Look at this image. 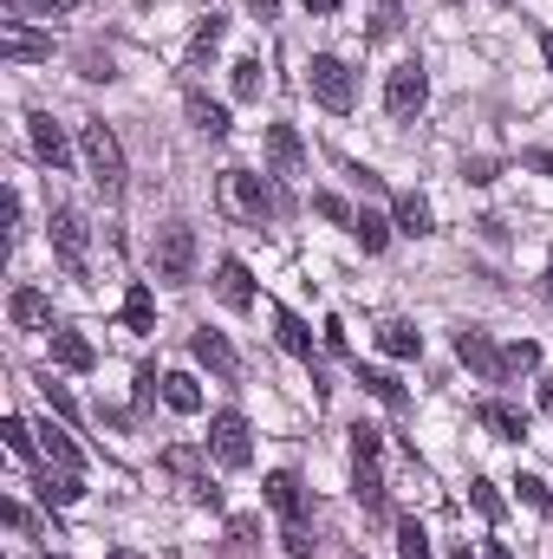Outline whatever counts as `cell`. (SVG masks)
<instances>
[{
  "label": "cell",
  "instance_id": "f6af8a7d",
  "mask_svg": "<svg viewBox=\"0 0 553 559\" xmlns=\"http://www.w3.org/2000/svg\"><path fill=\"white\" fill-rule=\"evenodd\" d=\"M248 13H255V20H274V13H280V0H248Z\"/></svg>",
  "mask_w": 553,
  "mask_h": 559
},
{
  "label": "cell",
  "instance_id": "f5cc1de1",
  "mask_svg": "<svg viewBox=\"0 0 553 559\" xmlns=\"http://www.w3.org/2000/svg\"><path fill=\"white\" fill-rule=\"evenodd\" d=\"M111 559H125V554H111Z\"/></svg>",
  "mask_w": 553,
  "mask_h": 559
},
{
  "label": "cell",
  "instance_id": "ee69618b",
  "mask_svg": "<svg viewBox=\"0 0 553 559\" xmlns=\"http://www.w3.org/2000/svg\"><path fill=\"white\" fill-rule=\"evenodd\" d=\"M7 527H13V534H26V527H33V514H26L20 501H7Z\"/></svg>",
  "mask_w": 553,
  "mask_h": 559
},
{
  "label": "cell",
  "instance_id": "277c9868",
  "mask_svg": "<svg viewBox=\"0 0 553 559\" xmlns=\"http://www.w3.org/2000/svg\"><path fill=\"white\" fill-rule=\"evenodd\" d=\"M306 92H313L332 118H345V111H352V98H358L352 66H345V59H332V52H313V66H306Z\"/></svg>",
  "mask_w": 553,
  "mask_h": 559
},
{
  "label": "cell",
  "instance_id": "d6986e66",
  "mask_svg": "<svg viewBox=\"0 0 553 559\" xmlns=\"http://www.w3.org/2000/svg\"><path fill=\"white\" fill-rule=\"evenodd\" d=\"M215 293H222V306L248 312V306H255V274H248L242 261H222V267H215Z\"/></svg>",
  "mask_w": 553,
  "mask_h": 559
},
{
  "label": "cell",
  "instance_id": "83f0119b",
  "mask_svg": "<svg viewBox=\"0 0 553 559\" xmlns=\"http://www.w3.org/2000/svg\"><path fill=\"white\" fill-rule=\"evenodd\" d=\"M378 345H385L391 358H416V352H423V332L404 325V319H391V325H378Z\"/></svg>",
  "mask_w": 553,
  "mask_h": 559
},
{
  "label": "cell",
  "instance_id": "6da1fadb",
  "mask_svg": "<svg viewBox=\"0 0 553 559\" xmlns=\"http://www.w3.org/2000/svg\"><path fill=\"white\" fill-rule=\"evenodd\" d=\"M222 209H228L235 222H255V228H261V222H274L286 202L274 195L268 176H255V169H222Z\"/></svg>",
  "mask_w": 553,
  "mask_h": 559
},
{
  "label": "cell",
  "instance_id": "484cf974",
  "mask_svg": "<svg viewBox=\"0 0 553 559\" xmlns=\"http://www.w3.org/2000/svg\"><path fill=\"white\" fill-rule=\"evenodd\" d=\"M125 332H156V299L143 280H131V293H125Z\"/></svg>",
  "mask_w": 553,
  "mask_h": 559
},
{
  "label": "cell",
  "instance_id": "ac0fdd59",
  "mask_svg": "<svg viewBox=\"0 0 553 559\" xmlns=\"http://www.w3.org/2000/svg\"><path fill=\"white\" fill-rule=\"evenodd\" d=\"M39 449H46V462H59V468H72V475H85V449L72 442V429H66V423H46V429H39Z\"/></svg>",
  "mask_w": 553,
  "mask_h": 559
},
{
  "label": "cell",
  "instance_id": "4316f807",
  "mask_svg": "<svg viewBox=\"0 0 553 559\" xmlns=\"http://www.w3.org/2000/svg\"><path fill=\"white\" fill-rule=\"evenodd\" d=\"M189 124H196L202 138H228V111H222L215 98H202V92H189Z\"/></svg>",
  "mask_w": 553,
  "mask_h": 559
},
{
  "label": "cell",
  "instance_id": "9c48e42d",
  "mask_svg": "<svg viewBox=\"0 0 553 559\" xmlns=\"http://www.w3.org/2000/svg\"><path fill=\"white\" fill-rule=\"evenodd\" d=\"M26 138H33V150H39V163L59 176V169H72V143H66V131L52 124V111H26Z\"/></svg>",
  "mask_w": 553,
  "mask_h": 559
},
{
  "label": "cell",
  "instance_id": "f546056e",
  "mask_svg": "<svg viewBox=\"0 0 553 559\" xmlns=\"http://www.w3.org/2000/svg\"><path fill=\"white\" fill-rule=\"evenodd\" d=\"M0 436H7V449H13L20 462H39V455H46V449H39V429H26L20 417H7V423H0Z\"/></svg>",
  "mask_w": 553,
  "mask_h": 559
},
{
  "label": "cell",
  "instance_id": "d6a6232c",
  "mask_svg": "<svg viewBox=\"0 0 553 559\" xmlns=\"http://www.w3.org/2000/svg\"><path fill=\"white\" fill-rule=\"evenodd\" d=\"M39 397L52 404V417H59V423H79V404H72V391H66V384H52V378H39Z\"/></svg>",
  "mask_w": 553,
  "mask_h": 559
},
{
  "label": "cell",
  "instance_id": "bcb514c9",
  "mask_svg": "<svg viewBox=\"0 0 553 559\" xmlns=\"http://www.w3.org/2000/svg\"><path fill=\"white\" fill-rule=\"evenodd\" d=\"M482 559H515V554H508L502 540H482Z\"/></svg>",
  "mask_w": 553,
  "mask_h": 559
},
{
  "label": "cell",
  "instance_id": "db71d44e",
  "mask_svg": "<svg viewBox=\"0 0 553 559\" xmlns=\"http://www.w3.org/2000/svg\"><path fill=\"white\" fill-rule=\"evenodd\" d=\"M46 559H59V554H46Z\"/></svg>",
  "mask_w": 553,
  "mask_h": 559
},
{
  "label": "cell",
  "instance_id": "9a60e30c",
  "mask_svg": "<svg viewBox=\"0 0 553 559\" xmlns=\"http://www.w3.org/2000/svg\"><path fill=\"white\" fill-rule=\"evenodd\" d=\"M163 468H176V475H183L189 501H202V508H222V488H215V481L196 468V455H189V449H169V455H163Z\"/></svg>",
  "mask_w": 553,
  "mask_h": 559
},
{
  "label": "cell",
  "instance_id": "4fadbf2b",
  "mask_svg": "<svg viewBox=\"0 0 553 559\" xmlns=\"http://www.w3.org/2000/svg\"><path fill=\"white\" fill-rule=\"evenodd\" d=\"M33 488H39V501H46V508H72V501L85 495V475H72V468L46 462V468L33 475Z\"/></svg>",
  "mask_w": 553,
  "mask_h": 559
},
{
  "label": "cell",
  "instance_id": "8d00e7d4",
  "mask_svg": "<svg viewBox=\"0 0 553 559\" xmlns=\"http://www.w3.org/2000/svg\"><path fill=\"white\" fill-rule=\"evenodd\" d=\"M502 365H508V371H534V365H541V345H534V338H515V345L502 352Z\"/></svg>",
  "mask_w": 553,
  "mask_h": 559
},
{
  "label": "cell",
  "instance_id": "7bdbcfd3",
  "mask_svg": "<svg viewBox=\"0 0 553 559\" xmlns=\"http://www.w3.org/2000/svg\"><path fill=\"white\" fill-rule=\"evenodd\" d=\"M521 163H528V169H541V176H553V150H521Z\"/></svg>",
  "mask_w": 553,
  "mask_h": 559
},
{
  "label": "cell",
  "instance_id": "5b68a950",
  "mask_svg": "<svg viewBox=\"0 0 553 559\" xmlns=\"http://www.w3.org/2000/svg\"><path fill=\"white\" fill-rule=\"evenodd\" d=\"M209 455L222 462V468H248L255 462V429L242 411H215L209 417Z\"/></svg>",
  "mask_w": 553,
  "mask_h": 559
},
{
  "label": "cell",
  "instance_id": "60d3db41",
  "mask_svg": "<svg viewBox=\"0 0 553 559\" xmlns=\"http://www.w3.org/2000/svg\"><path fill=\"white\" fill-rule=\"evenodd\" d=\"M462 176H469V182H495V163H489V156H475V163H462Z\"/></svg>",
  "mask_w": 553,
  "mask_h": 559
},
{
  "label": "cell",
  "instance_id": "d590c367",
  "mask_svg": "<svg viewBox=\"0 0 553 559\" xmlns=\"http://www.w3.org/2000/svg\"><path fill=\"white\" fill-rule=\"evenodd\" d=\"M7 13H39V20H66L72 13V0H0Z\"/></svg>",
  "mask_w": 553,
  "mask_h": 559
},
{
  "label": "cell",
  "instance_id": "44dd1931",
  "mask_svg": "<svg viewBox=\"0 0 553 559\" xmlns=\"http://www.w3.org/2000/svg\"><path fill=\"white\" fill-rule=\"evenodd\" d=\"M268 508H274L280 521H286V527L299 521L306 495H299V475H293V468H274V475H268Z\"/></svg>",
  "mask_w": 553,
  "mask_h": 559
},
{
  "label": "cell",
  "instance_id": "52a82bcc",
  "mask_svg": "<svg viewBox=\"0 0 553 559\" xmlns=\"http://www.w3.org/2000/svg\"><path fill=\"white\" fill-rule=\"evenodd\" d=\"M423 105H430V72H423V59L391 66V79H385V111H391V118H416Z\"/></svg>",
  "mask_w": 553,
  "mask_h": 559
},
{
  "label": "cell",
  "instance_id": "b9f144b4",
  "mask_svg": "<svg viewBox=\"0 0 553 559\" xmlns=\"http://www.w3.org/2000/svg\"><path fill=\"white\" fill-rule=\"evenodd\" d=\"M286 554H293V559H313V540H306L299 527H286Z\"/></svg>",
  "mask_w": 553,
  "mask_h": 559
},
{
  "label": "cell",
  "instance_id": "7dc6e473",
  "mask_svg": "<svg viewBox=\"0 0 553 559\" xmlns=\"http://www.w3.org/2000/svg\"><path fill=\"white\" fill-rule=\"evenodd\" d=\"M306 13H339V0H306Z\"/></svg>",
  "mask_w": 553,
  "mask_h": 559
},
{
  "label": "cell",
  "instance_id": "816d5d0a",
  "mask_svg": "<svg viewBox=\"0 0 553 559\" xmlns=\"http://www.w3.org/2000/svg\"><path fill=\"white\" fill-rule=\"evenodd\" d=\"M449 559H475V554H469V547H456V554H449Z\"/></svg>",
  "mask_w": 553,
  "mask_h": 559
},
{
  "label": "cell",
  "instance_id": "d4e9b609",
  "mask_svg": "<svg viewBox=\"0 0 553 559\" xmlns=\"http://www.w3.org/2000/svg\"><path fill=\"white\" fill-rule=\"evenodd\" d=\"M391 228H398V222H385L378 209H358V215H352V235H358L365 254H385V248H391Z\"/></svg>",
  "mask_w": 553,
  "mask_h": 559
},
{
  "label": "cell",
  "instance_id": "7c38bea8",
  "mask_svg": "<svg viewBox=\"0 0 553 559\" xmlns=\"http://www.w3.org/2000/svg\"><path fill=\"white\" fill-rule=\"evenodd\" d=\"M7 319H13L20 332H39V325H52V299H46L39 286H13V293H7Z\"/></svg>",
  "mask_w": 553,
  "mask_h": 559
},
{
  "label": "cell",
  "instance_id": "7402d4cb",
  "mask_svg": "<svg viewBox=\"0 0 553 559\" xmlns=\"http://www.w3.org/2000/svg\"><path fill=\"white\" fill-rule=\"evenodd\" d=\"M391 222H398V235H411V241L436 235V215H430V202H423L416 189H404V195H398V215H391Z\"/></svg>",
  "mask_w": 553,
  "mask_h": 559
},
{
  "label": "cell",
  "instance_id": "7a4b0ae2",
  "mask_svg": "<svg viewBox=\"0 0 553 559\" xmlns=\"http://www.w3.org/2000/svg\"><path fill=\"white\" fill-rule=\"evenodd\" d=\"M79 150H85V163H92V182L118 202V195H125V143H118V131H111L105 118H85V124H79Z\"/></svg>",
  "mask_w": 553,
  "mask_h": 559
},
{
  "label": "cell",
  "instance_id": "8992f818",
  "mask_svg": "<svg viewBox=\"0 0 553 559\" xmlns=\"http://www.w3.org/2000/svg\"><path fill=\"white\" fill-rule=\"evenodd\" d=\"M156 274L169 280V286L196 280V228L189 222H163L156 228Z\"/></svg>",
  "mask_w": 553,
  "mask_h": 559
},
{
  "label": "cell",
  "instance_id": "681fc988",
  "mask_svg": "<svg viewBox=\"0 0 553 559\" xmlns=\"http://www.w3.org/2000/svg\"><path fill=\"white\" fill-rule=\"evenodd\" d=\"M541 411H553V378L541 384Z\"/></svg>",
  "mask_w": 553,
  "mask_h": 559
},
{
  "label": "cell",
  "instance_id": "ba28073f",
  "mask_svg": "<svg viewBox=\"0 0 553 559\" xmlns=\"http://www.w3.org/2000/svg\"><path fill=\"white\" fill-rule=\"evenodd\" d=\"M52 248H59V261H66V274L85 280V248H92V228H85V215L79 209H52Z\"/></svg>",
  "mask_w": 553,
  "mask_h": 559
},
{
  "label": "cell",
  "instance_id": "74e56055",
  "mask_svg": "<svg viewBox=\"0 0 553 559\" xmlns=\"http://www.w3.org/2000/svg\"><path fill=\"white\" fill-rule=\"evenodd\" d=\"M469 501L482 508V521H502V495H495V481H469Z\"/></svg>",
  "mask_w": 553,
  "mask_h": 559
},
{
  "label": "cell",
  "instance_id": "5bb4252c",
  "mask_svg": "<svg viewBox=\"0 0 553 559\" xmlns=\"http://www.w3.org/2000/svg\"><path fill=\"white\" fill-rule=\"evenodd\" d=\"M0 52H7L13 66H33V59H52V39L26 33L20 20H0Z\"/></svg>",
  "mask_w": 553,
  "mask_h": 559
},
{
  "label": "cell",
  "instance_id": "e0dca14e",
  "mask_svg": "<svg viewBox=\"0 0 553 559\" xmlns=\"http://www.w3.org/2000/svg\"><path fill=\"white\" fill-rule=\"evenodd\" d=\"M274 338L286 358H299V365H313V332H306V319L299 312H286V306H274Z\"/></svg>",
  "mask_w": 553,
  "mask_h": 559
},
{
  "label": "cell",
  "instance_id": "8fae6325",
  "mask_svg": "<svg viewBox=\"0 0 553 559\" xmlns=\"http://www.w3.org/2000/svg\"><path fill=\"white\" fill-rule=\"evenodd\" d=\"M189 352H196V365H209V378H222V384H235V378H242V358H235V345H228L222 332H209V325H202V332L189 338Z\"/></svg>",
  "mask_w": 553,
  "mask_h": 559
},
{
  "label": "cell",
  "instance_id": "3957f363",
  "mask_svg": "<svg viewBox=\"0 0 553 559\" xmlns=\"http://www.w3.org/2000/svg\"><path fill=\"white\" fill-rule=\"evenodd\" d=\"M378 455H385V436L372 423H358L352 429V495H358L365 514H385V468H378Z\"/></svg>",
  "mask_w": 553,
  "mask_h": 559
},
{
  "label": "cell",
  "instance_id": "e575fe53",
  "mask_svg": "<svg viewBox=\"0 0 553 559\" xmlns=\"http://www.w3.org/2000/svg\"><path fill=\"white\" fill-rule=\"evenodd\" d=\"M215 46H222V20H215V13H209V20H202V26H196V39H189V59H196V66H202V59H209V52H215Z\"/></svg>",
  "mask_w": 553,
  "mask_h": 559
},
{
  "label": "cell",
  "instance_id": "ab89813d",
  "mask_svg": "<svg viewBox=\"0 0 553 559\" xmlns=\"http://www.w3.org/2000/svg\"><path fill=\"white\" fill-rule=\"evenodd\" d=\"M313 209H319L326 222H352V209H345V202H339L332 189H319V195H313Z\"/></svg>",
  "mask_w": 553,
  "mask_h": 559
},
{
  "label": "cell",
  "instance_id": "4dcf8cb0",
  "mask_svg": "<svg viewBox=\"0 0 553 559\" xmlns=\"http://www.w3.org/2000/svg\"><path fill=\"white\" fill-rule=\"evenodd\" d=\"M398 559H430V534H423V521H416V514L398 521Z\"/></svg>",
  "mask_w": 553,
  "mask_h": 559
},
{
  "label": "cell",
  "instance_id": "836d02e7",
  "mask_svg": "<svg viewBox=\"0 0 553 559\" xmlns=\"http://www.w3.org/2000/svg\"><path fill=\"white\" fill-rule=\"evenodd\" d=\"M398 33H404V7H398V0H385V7L372 13V39H398Z\"/></svg>",
  "mask_w": 553,
  "mask_h": 559
},
{
  "label": "cell",
  "instance_id": "f1b7e54d",
  "mask_svg": "<svg viewBox=\"0 0 553 559\" xmlns=\"http://www.w3.org/2000/svg\"><path fill=\"white\" fill-rule=\"evenodd\" d=\"M358 384L378 397V404H391V411H404V384L391 378V371H372V365H358Z\"/></svg>",
  "mask_w": 553,
  "mask_h": 559
},
{
  "label": "cell",
  "instance_id": "ffe728a7",
  "mask_svg": "<svg viewBox=\"0 0 553 559\" xmlns=\"http://www.w3.org/2000/svg\"><path fill=\"white\" fill-rule=\"evenodd\" d=\"M299 163H306L299 131H293V124H274V131H268V169H274V176H299Z\"/></svg>",
  "mask_w": 553,
  "mask_h": 559
},
{
  "label": "cell",
  "instance_id": "f907efd6",
  "mask_svg": "<svg viewBox=\"0 0 553 559\" xmlns=\"http://www.w3.org/2000/svg\"><path fill=\"white\" fill-rule=\"evenodd\" d=\"M541 286H548V299H553V267H548V274H541Z\"/></svg>",
  "mask_w": 553,
  "mask_h": 559
},
{
  "label": "cell",
  "instance_id": "cb8c5ba5",
  "mask_svg": "<svg viewBox=\"0 0 553 559\" xmlns=\"http://www.w3.org/2000/svg\"><path fill=\"white\" fill-rule=\"evenodd\" d=\"M475 423H482V429H495L502 442H521V436H528V417H521V411H508V404H495V397H489V404H475Z\"/></svg>",
  "mask_w": 553,
  "mask_h": 559
},
{
  "label": "cell",
  "instance_id": "1f68e13d",
  "mask_svg": "<svg viewBox=\"0 0 553 559\" xmlns=\"http://www.w3.org/2000/svg\"><path fill=\"white\" fill-rule=\"evenodd\" d=\"M228 85H235V98H261V59H235Z\"/></svg>",
  "mask_w": 553,
  "mask_h": 559
},
{
  "label": "cell",
  "instance_id": "30bf717a",
  "mask_svg": "<svg viewBox=\"0 0 553 559\" xmlns=\"http://www.w3.org/2000/svg\"><path fill=\"white\" fill-rule=\"evenodd\" d=\"M456 358H462L475 378H489V384H495V378H508V365H502V352L489 345V332H482V325H462V332H456Z\"/></svg>",
  "mask_w": 553,
  "mask_h": 559
},
{
  "label": "cell",
  "instance_id": "2e32d148",
  "mask_svg": "<svg viewBox=\"0 0 553 559\" xmlns=\"http://www.w3.org/2000/svg\"><path fill=\"white\" fill-rule=\"evenodd\" d=\"M52 365H59V371H92V365H98V352H92V338H85V332L52 325Z\"/></svg>",
  "mask_w": 553,
  "mask_h": 559
},
{
  "label": "cell",
  "instance_id": "603a6c76",
  "mask_svg": "<svg viewBox=\"0 0 553 559\" xmlns=\"http://www.w3.org/2000/svg\"><path fill=\"white\" fill-rule=\"evenodd\" d=\"M163 404H169L176 417H196V411H202V384H196L189 371H163Z\"/></svg>",
  "mask_w": 553,
  "mask_h": 559
},
{
  "label": "cell",
  "instance_id": "c3c4849f",
  "mask_svg": "<svg viewBox=\"0 0 553 559\" xmlns=\"http://www.w3.org/2000/svg\"><path fill=\"white\" fill-rule=\"evenodd\" d=\"M541 59H548V72H553V33H541Z\"/></svg>",
  "mask_w": 553,
  "mask_h": 559
},
{
  "label": "cell",
  "instance_id": "f35d334b",
  "mask_svg": "<svg viewBox=\"0 0 553 559\" xmlns=\"http://www.w3.org/2000/svg\"><path fill=\"white\" fill-rule=\"evenodd\" d=\"M515 488H521V501H528V508H541V514H553V495H548V481H541V475H521Z\"/></svg>",
  "mask_w": 553,
  "mask_h": 559
}]
</instances>
